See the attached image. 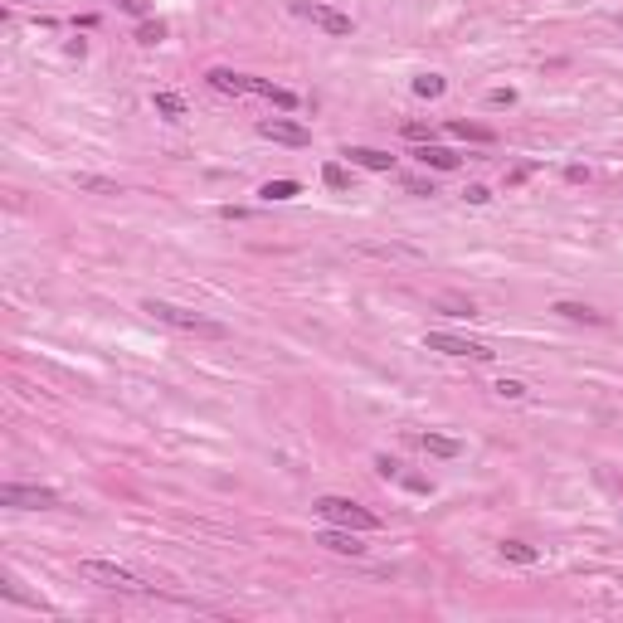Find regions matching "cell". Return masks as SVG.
Wrapping results in <instances>:
<instances>
[{
	"mask_svg": "<svg viewBox=\"0 0 623 623\" xmlns=\"http://www.w3.org/2000/svg\"><path fill=\"white\" fill-rule=\"evenodd\" d=\"M141 312H146V317H156V322H166V326H176V331H190V336H210V341L229 336V326H224V322H215V317H200V312H186V307H176V302L146 298V302H141Z\"/></svg>",
	"mask_w": 623,
	"mask_h": 623,
	"instance_id": "obj_1",
	"label": "cell"
},
{
	"mask_svg": "<svg viewBox=\"0 0 623 623\" xmlns=\"http://www.w3.org/2000/svg\"><path fill=\"white\" fill-rule=\"evenodd\" d=\"M312 512L322 516L326 526H346V531H380V516L365 512V507H355L351 497H317V507Z\"/></svg>",
	"mask_w": 623,
	"mask_h": 623,
	"instance_id": "obj_2",
	"label": "cell"
},
{
	"mask_svg": "<svg viewBox=\"0 0 623 623\" xmlns=\"http://www.w3.org/2000/svg\"><path fill=\"white\" fill-rule=\"evenodd\" d=\"M78 569L88 574V579H98V584H108V589H127V594H141L146 584L136 579L132 569L112 565V560H98V555H88V560H78Z\"/></svg>",
	"mask_w": 623,
	"mask_h": 623,
	"instance_id": "obj_3",
	"label": "cell"
},
{
	"mask_svg": "<svg viewBox=\"0 0 623 623\" xmlns=\"http://www.w3.org/2000/svg\"><path fill=\"white\" fill-rule=\"evenodd\" d=\"M0 507H15V512H44V507H59V492L54 487L5 482V487H0Z\"/></svg>",
	"mask_w": 623,
	"mask_h": 623,
	"instance_id": "obj_4",
	"label": "cell"
},
{
	"mask_svg": "<svg viewBox=\"0 0 623 623\" xmlns=\"http://www.w3.org/2000/svg\"><path fill=\"white\" fill-rule=\"evenodd\" d=\"M429 351H443V355H467V360H492L497 351H487L482 341H462V336H448V331H429L424 336Z\"/></svg>",
	"mask_w": 623,
	"mask_h": 623,
	"instance_id": "obj_5",
	"label": "cell"
},
{
	"mask_svg": "<svg viewBox=\"0 0 623 623\" xmlns=\"http://www.w3.org/2000/svg\"><path fill=\"white\" fill-rule=\"evenodd\" d=\"M258 136L263 141H278V146H307L312 132L302 127V122H288V117H263L258 122Z\"/></svg>",
	"mask_w": 623,
	"mask_h": 623,
	"instance_id": "obj_6",
	"label": "cell"
},
{
	"mask_svg": "<svg viewBox=\"0 0 623 623\" xmlns=\"http://www.w3.org/2000/svg\"><path fill=\"white\" fill-rule=\"evenodd\" d=\"M302 15H307V20H312V25L317 29H326V34H336V39H341V34H351V15H341V10H336V5H322V0H312V5H302Z\"/></svg>",
	"mask_w": 623,
	"mask_h": 623,
	"instance_id": "obj_7",
	"label": "cell"
},
{
	"mask_svg": "<svg viewBox=\"0 0 623 623\" xmlns=\"http://www.w3.org/2000/svg\"><path fill=\"white\" fill-rule=\"evenodd\" d=\"M317 545L336 550V555H365V545H360V531H346V526H326L322 536H317Z\"/></svg>",
	"mask_w": 623,
	"mask_h": 623,
	"instance_id": "obj_8",
	"label": "cell"
},
{
	"mask_svg": "<svg viewBox=\"0 0 623 623\" xmlns=\"http://www.w3.org/2000/svg\"><path fill=\"white\" fill-rule=\"evenodd\" d=\"M205 78H210V88H215V93H229V98L253 93V78H248V74H234V69H210Z\"/></svg>",
	"mask_w": 623,
	"mask_h": 623,
	"instance_id": "obj_9",
	"label": "cell"
},
{
	"mask_svg": "<svg viewBox=\"0 0 623 623\" xmlns=\"http://www.w3.org/2000/svg\"><path fill=\"white\" fill-rule=\"evenodd\" d=\"M341 156H351V166H365V171H390L395 156L390 151H375V146H346Z\"/></svg>",
	"mask_w": 623,
	"mask_h": 623,
	"instance_id": "obj_10",
	"label": "cell"
},
{
	"mask_svg": "<svg viewBox=\"0 0 623 623\" xmlns=\"http://www.w3.org/2000/svg\"><path fill=\"white\" fill-rule=\"evenodd\" d=\"M414 156H419L424 166H434V171H453V166H458V156H453L448 146H434V141H424V146H419Z\"/></svg>",
	"mask_w": 623,
	"mask_h": 623,
	"instance_id": "obj_11",
	"label": "cell"
},
{
	"mask_svg": "<svg viewBox=\"0 0 623 623\" xmlns=\"http://www.w3.org/2000/svg\"><path fill=\"white\" fill-rule=\"evenodd\" d=\"M419 443H424L429 458H458V453H462V443H458V438H448V434H424Z\"/></svg>",
	"mask_w": 623,
	"mask_h": 623,
	"instance_id": "obj_12",
	"label": "cell"
},
{
	"mask_svg": "<svg viewBox=\"0 0 623 623\" xmlns=\"http://www.w3.org/2000/svg\"><path fill=\"white\" fill-rule=\"evenodd\" d=\"M253 93H258V98H268L273 108H283V112H293V108H298V98H293L288 88H273L268 78H253Z\"/></svg>",
	"mask_w": 623,
	"mask_h": 623,
	"instance_id": "obj_13",
	"label": "cell"
},
{
	"mask_svg": "<svg viewBox=\"0 0 623 623\" xmlns=\"http://www.w3.org/2000/svg\"><path fill=\"white\" fill-rule=\"evenodd\" d=\"M555 312H560V317H569V322H589V326H604V312H594V307H584V302H555Z\"/></svg>",
	"mask_w": 623,
	"mask_h": 623,
	"instance_id": "obj_14",
	"label": "cell"
},
{
	"mask_svg": "<svg viewBox=\"0 0 623 623\" xmlns=\"http://www.w3.org/2000/svg\"><path fill=\"white\" fill-rule=\"evenodd\" d=\"M502 560H512V565H536L541 560V550L526 541H502Z\"/></svg>",
	"mask_w": 623,
	"mask_h": 623,
	"instance_id": "obj_15",
	"label": "cell"
},
{
	"mask_svg": "<svg viewBox=\"0 0 623 623\" xmlns=\"http://www.w3.org/2000/svg\"><path fill=\"white\" fill-rule=\"evenodd\" d=\"M414 93L434 103V98H443V93H448V83L438 78V74H419V78H414Z\"/></svg>",
	"mask_w": 623,
	"mask_h": 623,
	"instance_id": "obj_16",
	"label": "cell"
},
{
	"mask_svg": "<svg viewBox=\"0 0 623 623\" xmlns=\"http://www.w3.org/2000/svg\"><path fill=\"white\" fill-rule=\"evenodd\" d=\"M156 112L171 117V122H181V117H186V98H181V93H156Z\"/></svg>",
	"mask_w": 623,
	"mask_h": 623,
	"instance_id": "obj_17",
	"label": "cell"
},
{
	"mask_svg": "<svg viewBox=\"0 0 623 623\" xmlns=\"http://www.w3.org/2000/svg\"><path fill=\"white\" fill-rule=\"evenodd\" d=\"M74 186L93 190V195H122V186H117V181H103V176H74Z\"/></svg>",
	"mask_w": 623,
	"mask_h": 623,
	"instance_id": "obj_18",
	"label": "cell"
},
{
	"mask_svg": "<svg viewBox=\"0 0 623 623\" xmlns=\"http://www.w3.org/2000/svg\"><path fill=\"white\" fill-rule=\"evenodd\" d=\"M448 132L462 141H492V127H477V122H448Z\"/></svg>",
	"mask_w": 623,
	"mask_h": 623,
	"instance_id": "obj_19",
	"label": "cell"
},
{
	"mask_svg": "<svg viewBox=\"0 0 623 623\" xmlns=\"http://www.w3.org/2000/svg\"><path fill=\"white\" fill-rule=\"evenodd\" d=\"M258 195H263V200H293V195H298V181H268Z\"/></svg>",
	"mask_w": 623,
	"mask_h": 623,
	"instance_id": "obj_20",
	"label": "cell"
},
{
	"mask_svg": "<svg viewBox=\"0 0 623 623\" xmlns=\"http://www.w3.org/2000/svg\"><path fill=\"white\" fill-rule=\"evenodd\" d=\"M322 181H326L331 190H351V176H346V171H341L336 161H326V166H322Z\"/></svg>",
	"mask_w": 623,
	"mask_h": 623,
	"instance_id": "obj_21",
	"label": "cell"
},
{
	"mask_svg": "<svg viewBox=\"0 0 623 623\" xmlns=\"http://www.w3.org/2000/svg\"><path fill=\"white\" fill-rule=\"evenodd\" d=\"M438 307H448V317H477V307L467 298H438Z\"/></svg>",
	"mask_w": 623,
	"mask_h": 623,
	"instance_id": "obj_22",
	"label": "cell"
},
{
	"mask_svg": "<svg viewBox=\"0 0 623 623\" xmlns=\"http://www.w3.org/2000/svg\"><path fill=\"white\" fill-rule=\"evenodd\" d=\"M492 390H497V395H502V400H526V395H531V390H526V385H521V380H497V385H492Z\"/></svg>",
	"mask_w": 623,
	"mask_h": 623,
	"instance_id": "obj_23",
	"label": "cell"
},
{
	"mask_svg": "<svg viewBox=\"0 0 623 623\" xmlns=\"http://www.w3.org/2000/svg\"><path fill=\"white\" fill-rule=\"evenodd\" d=\"M136 39H141V44H161V39H166V25H161V20H146V25L136 29Z\"/></svg>",
	"mask_w": 623,
	"mask_h": 623,
	"instance_id": "obj_24",
	"label": "cell"
},
{
	"mask_svg": "<svg viewBox=\"0 0 623 623\" xmlns=\"http://www.w3.org/2000/svg\"><path fill=\"white\" fill-rule=\"evenodd\" d=\"M487 103H492V108H512V103H516V93H512V88H492V93H487Z\"/></svg>",
	"mask_w": 623,
	"mask_h": 623,
	"instance_id": "obj_25",
	"label": "cell"
},
{
	"mask_svg": "<svg viewBox=\"0 0 623 623\" xmlns=\"http://www.w3.org/2000/svg\"><path fill=\"white\" fill-rule=\"evenodd\" d=\"M400 132H405L409 141H429V136H434V132H429V127H424V122H405Z\"/></svg>",
	"mask_w": 623,
	"mask_h": 623,
	"instance_id": "obj_26",
	"label": "cell"
},
{
	"mask_svg": "<svg viewBox=\"0 0 623 623\" xmlns=\"http://www.w3.org/2000/svg\"><path fill=\"white\" fill-rule=\"evenodd\" d=\"M462 195H467V205H487V200H492V190H487V186H467Z\"/></svg>",
	"mask_w": 623,
	"mask_h": 623,
	"instance_id": "obj_27",
	"label": "cell"
},
{
	"mask_svg": "<svg viewBox=\"0 0 623 623\" xmlns=\"http://www.w3.org/2000/svg\"><path fill=\"white\" fill-rule=\"evenodd\" d=\"M405 190H414V195H434V186H429V181H419V176H409Z\"/></svg>",
	"mask_w": 623,
	"mask_h": 623,
	"instance_id": "obj_28",
	"label": "cell"
},
{
	"mask_svg": "<svg viewBox=\"0 0 623 623\" xmlns=\"http://www.w3.org/2000/svg\"><path fill=\"white\" fill-rule=\"evenodd\" d=\"M375 467H380V477H395V472H400V462H395V458H375Z\"/></svg>",
	"mask_w": 623,
	"mask_h": 623,
	"instance_id": "obj_29",
	"label": "cell"
},
{
	"mask_svg": "<svg viewBox=\"0 0 623 623\" xmlns=\"http://www.w3.org/2000/svg\"><path fill=\"white\" fill-rule=\"evenodd\" d=\"M521 181H531V166H516L512 176H507V186H521Z\"/></svg>",
	"mask_w": 623,
	"mask_h": 623,
	"instance_id": "obj_30",
	"label": "cell"
},
{
	"mask_svg": "<svg viewBox=\"0 0 623 623\" xmlns=\"http://www.w3.org/2000/svg\"><path fill=\"white\" fill-rule=\"evenodd\" d=\"M117 5H122L127 15H146V0H117Z\"/></svg>",
	"mask_w": 623,
	"mask_h": 623,
	"instance_id": "obj_31",
	"label": "cell"
},
{
	"mask_svg": "<svg viewBox=\"0 0 623 623\" xmlns=\"http://www.w3.org/2000/svg\"><path fill=\"white\" fill-rule=\"evenodd\" d=\"M619 29H623V15H619Z\"/></svg>",
	"mask_w": 623,
	"mask_h": 623,
	"instance_id": "obj_32",
	"label": "cell"
}]
</instances>
